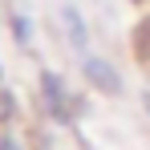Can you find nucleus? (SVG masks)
<instances>
[{"instance_id":"obj_1","label":"nucleus","mask_w":150,"mask_h":150,"mask_svg":"<svg viewBox=\"0 0 150 150\" xmlns=\"http://www.w3.org/2000/svg\"><path fill=\"white\" fill-rule=\"evenodd\" d=\"M85 77H89L93 85H101L105 93H122V77L114 73V65H110V61H98V57H85Z\"/></svg>"},{"instance_id":"obj_3","label":"nucleus","mask_w":150,"mask_h":150,"mask_svg":"<svg viewBox=\"0 0 150 150\" xmlns=\"http://www.w3.org/2000/svg\"><path fill=\"white\" fill-rule=\"evenodd\" d=\"M142 105H146V114H150V89H146V93H142Z\"/></svg>"},{"instance_id":"obj_2","label":"nucleus","mask_w":150,"mask_h":150,"mask_svg":"<svg viewBox=\"0 0 150 150\" xmlns=\"http://www.w3.org/2000/svg\"><path fill=\"white\" fill-rule=\"evenodd\" d=\"M65 25H69V37H73V45L77 49H85V25H81V16H77V8H65Z\"/></svg>"}]
</instances>
